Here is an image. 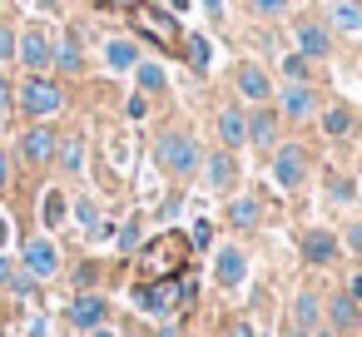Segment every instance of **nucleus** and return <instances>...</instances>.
Masks as SVG:
<instances>
[{"label":"nucleus","mask_w":362,"mask_h":337,"mask_svg":"<svg viewBox=\"0 0 362 337\" xmlns=\"http://www.w3.org/2000/svg\"><path fill=\"white\" fill-rule=\"evenodd\" d=\"M16 100H21V110H25L30 119H50V114L65 110V90H60L55 80H45V75H30Z\"/></svg>","instance_id":"obj_1"},{"label":"nucleus","mask_w":362,"mask_h":337,"mask_svg":"<svg viewBox=\"0 0 362 337\" xmlns=\"http://www.w3.org/2000/svg\"><path fill=\"white\" fill-rule=\"evenodd\" d=\"M154 154H159V164L174 174V179H189L199 164H204V154H199V144L189 139V134H159V144H154Z\"/></svg>","instance_id":"obj_2"},{"label":"nucleus","mask_w":362,"mask_h":337,"mask_svg":"<svg viewBox=\"0 0 362 337\" xmlns=\"http://www.w3.org/2000/svg\"><path fill=\"white\" fill-rule=\"evenodd\" d=\"M16 55H21V65H25L30 75H45V70H50V60H55V40H50L40 25H30V30L16 40Z\"/></svg>","instance_id":"obj_3"},{"label":"nucleus","mask_w":362,"mask_h":337,"mask_svg":"<svg viewBox=\"0 0 362 337\" xmlns=\"http://www.w3.org/2000/svg\"><path fill=\"white\" fill-rule=\"evenodd\" d=\"M273 179H278V189H303V179H308V154H303V144H278V154H273Z\"/></svg>","instance_id":"obj_4"},{"label":"nucleus","mask_w":362,"mask_h":337,"mask_svg":"<svg viewBox=\"0 0 362 337\" xmlns=\"http://www.w3.org/2000/svg\"><path fill=\"white\" fill-rule=\"evenodd\" d=\"M55 149H60V139H55V129L50 124H30L25 129V139H21V154H25V164H35V169H45V164H55Z\"/></svg>","instance_id":"obj_5"},{"label":"nucleus","mask_w":362,"mask_h":337,"mask_svg":"<svg viewBox=\"0 0 362 337\" xmlns=\"http://www.w3.org/2000/svg\"><path fill=\"white\" fill-rule=\"evenodd\" d=\"M293 40H298V55H308V60H327L332 55V35L317 20H298L293 25Z\"/></svg>","instance_id":"obj_6"},{"label":"nucleus","mask_w":362,"mask_h":337,"mask_svg":"<svg viewBox=\"0 0 362 337\" xmlns=\"http://www.w3.org/2000/svg\"><path fill=\"white\" fill-rule=\"evenodd\" d=\"M25 273L30 278H55L60 273V248L50 238H30L25 243Z\"/></svg>","instance_id":"obj_7"},{"label":"nucleus","mask_w":362,"mask_h":337,"mask_svg":"<svg viewBox=\"0 0 362 337\" xmlns=\"http://www.w3.org/2000/svg\"><path fill=\"white\" fill-rule=\"evenodd\" d=\"M105 317H110V302H105L100 292H80V297L70 302V322H75V327H85V332L105 327Z\"/></svg>","instance_id":"obj_8"},{"label":"nucleus","mask_w":362,"mask_h":337,"mask_svg":"<svg viewBox=\"0 0 362 337\" xmlns=\"http://www.w3.org/2000/svg\"><path fill=\"white\" fill-rule=\"evenodd\" d=\"M278 110H283V119L303 124V119H313V110H317V95H313L308 85H288V90L278 95Z\"/></svg>","instance_id":"obj_9"},{"label":"nucleus","mask_w":362,"mask_h":337,"mask_svg":"<svg viewBox=\"0 0 362 337\" xmlns=\"http://www.w3.org/2000/svg\"><path fill=\"white\" fill-rule=\"evenodd\" d=\"M214 278H218V288H238V283L248 278L243 248H218V253H214Z\"/></svg>","instance_id":"obj_10"},{"label":"nucleus","mask_w":362,"mask_h":337,"mask_svg":"<svg viewBox=\"0 0 362 337\" xmlns=\"http://www.w3.org/2000/svg\"><path fill=\"white\" fill-rule=\"evenodd\" d=\"M233 85H238V95H243L248 105H268V100H273V85H268V75H263L258 65H238Z\"/></svg>","instance_id":"obj_11"},{"label":"nucleus","mask_w":362,"mask_h":337,"mask_svg":"<svg viewBox=\"0 0 362 337\" xmlns=\"http://www.w3.org/2000/svg\"><path fill=\"white\" fill-rule=\"evenodd\" d=\"M327 25L342 35H362V0H327Z\"/></svg>","instance_id":"obj_12"},{"label":"nucleus","mask_w":362,"mask_h":337,"mask_svg":"<svg viewBox=\"0 0 362 337\" xmlns=\"http://www.w3.org/2000/svg\"><path fill=\"white\" fill-rule=\"evenodd\" d=\"M218 144H223L228 154L248 144V114H243V110H223V114H218Z\"/></svg>","instance_id":"obj_13"},{"label":"nucleus","mask_w":362,"mask_h":337,"mask_svg":"<svg viewBox=\"0 0 362 337\" xmlns=\"http://www.w3.org/2000/svg\"><path fill=\"white\" fill-rule=\"evenodd\" d=\"M199 169H204L209 189H233V184H238V164H233V154H228V149L209 154V164H199Z\"/></svg>","instance_id":"obj_14"},{"label":"nucleus","mask_w":362,"mask_h":337,"mask_svg":"<svg viewBox=\"0 0 362 337\" xmlns=\"http://www.w3.org/2000/svg\"><path fill=\"white\" fill-rule=\"evenodd\" d=\"M337 248H342V243H337L327 228H313V233L303 238V258H308L313 268H327V263L337 258Z\"/></svg>","instance_id":"obj_15"},{"label":"nucleus","mask_w":362,"mask_h":337,"mask_svg":"<svg viewBox=\"0 0 362 337\" xmlns=\"http://www.w3.org/2000/svg\"><path fill=\"white\" fill-rule=\"evenodd\" d=\"M248 144H258V149H268V144H278V114L273 110H253V119H248Z\"/></svg>","instance_id":"obj_16"},{"label":"nucleus","mask_w":362,"mask_h":337,"mask_svg":"<svg viewBox=\"0 0 362 337\" xmlns=\"http://www.w3.org/2000/svg\"><path fill=\"white\" fill-rule=\"evenodd\" d=\"M228 223H233V228H258V223H263V203H258V194H238V199L228 203Z\"/></svg>","instance_id":"obj_17"},{"label":"nucleus","mask_w":362,"mask_h":337,"mask_svg":"<svg viewBox=\"0 0 362 337\" xmlns=\"http://www.w3.org/2000/svg\"><path fill=\"white\" fill-rule=\"evenodd\" d=\"M105 65H110V70H134V65H139V45H134L129 35H115V40L105 45Z\"/></svg>","instance_id":"obj_18"},{"label":"nucleus","mask_w":362,"mask_h":337,"mask_svg":"<svg viewBox=\"0 0 362 337\" xmlns=\"http://www.w3.org/2000/svg\"><path fill=\"white\" fill-rule=\"evenodd\" d=\"M317 317H322L317 292H298V302H293V332H317Z\"/></svg>","instance_id":"obj_19"},{"label":"nucleus","mask_w":362,"mask_h":337,"mask_svg":"<svg viewBox=\"0 0 362 337\" xmlns=\"http://www.w3.org/2000/svg\"><path fill=\"white\" fill-rule=\"evenodd\" d=\"M65 218H70L65 194H60V189H45V199H40V223H45V228H60Z\"/></svg>","instance_id":"obj_20"},{"label":"nucleus","mask_w":362,"mask_h":337,"mask_svg":"<svg viewBox=\"0 0 362 337\" xmlns=\"http://www.w3.org/2000/svg\"><path fill=\"white\" fill-rule=\"evenodd\" d=\"M322 134H327V139H347V134H352V110H347V105L322 110Z\"/></svg>","instance_id":"obj_21"},{"label":"nucleus","mask_w":362,"mask_h":337,"mask_svg":"<svg viewBox=\"0 0 362 337\" xmlns=\"http://www.w3.org/2000/svg\"><path fill=\"white\" fill-rule=\"evenodd\" d=\"M327 317H332V332H347V327H357V302H352L347 292H337V297L327 302Z\"/></svg>","instance_id":"obj_22"},{"label":"nucleus","mask_w":362,"mask_h":337,"mask_svg":"<svg viewBox=\"0 0 362 337\" xmlns=\"http://www.w3.org/2000/svg\"><path fill=\"white\" fill-rule=\"evenodd\" d=\"M50 65H55L60 75H80V70H85V60H80V45H75V40H60V45H55V60H50Z\"/></svg>","instance_id":"obj_23"},{"label":"nucleus","mask_w":362,"mask_h":337,"mask_svg":"<svg viewBox=\"0 0 362 337\" xmlns=\"http://www.w3.org/2000/svg\"><path fill=\"white\" fill-rule=\"evenodd\" d=\"M134 85L154 95V90H164V70H159V65H149V60H139V65H134Z\"/></svg>","instance_id":"obj_24"},{"label":"nucleus","mask_w":362,"mask_h":337,"mask_svg":"<svg viewBox=\"0 0 362 337\" xmlns=\"http://www.w3.org/2000/svg\"><path fill=\"white\" fill-rule=\"evenodd\" d=\"M55 154H60V164H65L70 174H80V169H85V139H65Z\"/></svg>","instance_id":"obj_25"},{"label":"nucleus","mask_w":362,"mask_h":337,"mask_svg":"<svg viewBox=\"0 0 362 337\" xmlns=\"http://www.w3.org/2000/svg\"><path fill=\"white\" fill-rule=\"evenodd\" d=\"M283 75L288 85H308V55H283Z\"/></svg>","instance_id":"obj_26"},{"label":"nucleus","mask_w":362,"mask_h":337,"mask_svg":"<svg viewBox=\"0 0 362 337\" xmlns=\"http://www.w3.org/2000/svg\"><path fill=\"white\" fill-rule=\"evenodd\" d=\"M189 65H194L199 75L209 70V40H204V35H189Z\"/></svg>","instance_id":"obj_27"},{"label":"nucleus","mask_w":362,"mask_h":337,"mask_svg":"<svg viewBox=\"0 0 362 337\" xmlns=\"http://www.w3.org/2000/svg\"><path fill=\"white\" fill-rule=\"evenodd\" d=\"M253 6V16H263V20H278L283 11H288V0H248Z\"/></svg>","instance_id":"obj_28"},{"label":"nucleus","mask_w":362,"mask_h":337,"mask_svg":"<svg viewBox=\"0 0 362 337\" xmlns=\"http://www.w3.org/2000/svg\"><path fill=\"white\" fill-rule=\"evenodd\" d=\"M16 40H21L16 25H11V20H0V60H16Z\"/></svg>","instance_id":"obj_29"},{"label":"nucleus","mask_w":362,"mask_h":337,"mask_svg":"<svg viewBox=\"0 0 362 337\" xmlns=\"http://www.w3.org/2000/svg\"><path fill=\"white\" fill-rule=\"evenodd\" d=\"M75 218H80V223H85V228H90V233H95V228H100V208H95V203H90V199H80V203H75Z\"/></svg>","instance_id":"obj_30"},{"label":"nucleus","mask_w":362,"mask_h":337,"mask_svg":"<svg viewBox=\"0 0 362 337\" xmlns=\"http://www.w3.org/2000/svg\"><path fill=\"white\" fill-rule=\"evenodd\" d=\"M124 114H129V119H144V114H149V100H144V95H129Z\"/></svg>","instance_id":"obj_31"},{"label":"nucleus","mask_w":362,"mask_h":337,"mask_svg":"<svg viewBox=\"0 0 362 337\" xmlns=\"http://www.w3.org/2000/svg\"><path fill=\"white\" fill-rule=\"evenodd\" d=\"M11 105H16V90H11L6 75H0V114H11Z\"/></svg>","instance_id":"obj_32"},{"label":"nucleus","mask_w":362,"mask_h":337,"mask_svg":"<svg viewBox=\"0 0 362 337\" xmlns=\"http://www.w3.org/2000/svg\"><path fill=\"white\" fill-rule=\"evenodd\" d=\"M6 184H11V154H6V144H0V194H6Z\"/></svg>","instance_id":"obj_33"},{"label":"nucleus","mask_w":362,"mask_h":337,"mask_svg":"<svg viewBox=\"0 0 362 337\" xmlns=\"http://www.w3.org/2000/svg\"><path fill=\"white\" fill-rule=\"evenodd\" d=\"M327 194H337V199H352V184H347V179H327Z\"/></svg>","instance_id":"obj_34"},{"label":"nucleus","mask_w":362,"mask_h":337,"mask_svg":"<svg viewBox=\"0 0 362 337\" xmlns=\"http://www.w3.org/2000/svg\"><path fill=\"white\" fill-rule=\"evenodd\" d=\"M119 243H124V248H129V253H134V248H139V223H129V228H124V233H119Z\"/></svg>","instance_id":"obj_35"},{"label":"nucleus","mask_w":362,"mask_h":337,"mask_svg":"<svg viewBox=\"0 0 362 337\" xmlns=\"http://www.w3.org/2000/svg\"><path fill=\"white\" fill-rule=\"evenodd\" d=\"M209 238H214V228H209V223H199V228H194V248H209Z\"/></svg>","instance_id":"obj_36"},{"label":"nucleus","mask_w":362,"mask_h":337,"mask_svg":"<svg viewBox=\"0 0 362 337\" xmlns=\"http://www.w3.org/2000/svg\"><path fill=\"white\" fill-rule=\"evenodd\" d=\"M11 278H16V268H11V258H6V253H0V288H6Z\"/></svg>","instance_id":"obj_37"},{"label":"nucleus","mask_w":362,"mask_h":337,"mask_svg":"<svg viewBox=\"0 0 362 337\" xmlns=\"http://www.w3.org/2000/svg\"><path fill=\"white\" fill-rule=\"evenodd\" d=\"M347 243H352V248L362 253V223H352V228H347Z\"/></svg>","instance_id":"obj_38"},{"label":"nucleus","mask_w":362,"mask_h":337,"mask_svg":"<svg viewBox=\"0 0 362 337\" xmlns=\"http://www.w3.org/2000/svg\"><path fill=\"white\" fill-rule=\"evenodd\" d=\"M6 243H11V218L0 213V248H6Z\"/></svg>","instance_id":"obj_39"},{"label":"nucleus","mask_w":362,"mask_h":337,"mask_svg":"<svg viewBox=\"0 0 362 337\" xmlns=\"http://www.w3.org/2000/svg\"><path fill=\"white\" fill-rule=\"evenodd\" d=\"M35 6H40V11H60V6H65V0H35Z\"/></svg>","instance_id":"obj_40"},{"label":"nucleus","mask_w":362,"mask_h":337,"mask_svg":"<svg viewBox=\"0 0 362 337\" xmlns=\"http://www.w3.org/2000/svg\"><path fill=\"white\" fill-rule=\"evenodd\" d=\"M322 337H337V332H322Z\"/></svg>","instance_id":"obj_41"},{"label":"nucleus","mask_w":362,"mask_h":337,"mask_svg":"<svg viewBox=\"0 0 362 337\" xmlns=\"http://www.w3.org/2000/svg\"><path fill=\"white\" fill-rule=\"evenodd\" d=\"M134 337H144V332H134Z\"/></svg>","instance_id":"obj_42"}]
</instances>
